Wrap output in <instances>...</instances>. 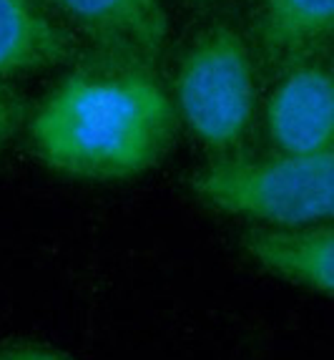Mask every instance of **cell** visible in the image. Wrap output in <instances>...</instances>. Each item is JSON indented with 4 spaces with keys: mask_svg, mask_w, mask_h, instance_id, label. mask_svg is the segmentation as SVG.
I'll return each mask as SVG.
<instances>
[{
    "mask_svg": "<svg viewBox=\"0 0 334 360\" xmlns=\"http://www.w3.org/2000/svg\"><path fill=\"white\" fill-rule=\"evenodd\" d=\"M176 127L171 94L156 68L84 53L30 116V144L58 174L123 181L161 162Z\"/></svg>",
    "mask_w": 334,
    "mask_h": 360,
    "instance_id": "obj_1",
    "label": "cell"
},
{
    "mask_svg": "<svg viewBox=\"0 0 334 360\" xmlns=\"http://www.w3.org/2000/svg\"><path fill=\"white\" fill-rule=\"evenodd\" d=\"M191 192L211 210L262 227H305L332 219L334 154H221L189 176Z\"/></svg>",
    "mask_w": 334,
    "mask_h": 360,
    "instance_id": "obj_2",
    "label": "cell"
},
{
    "mask_svg": "<svg viewBox=\"0 0 334 360\" xmlns=\"http://www.w3.org/2000/svg\"><path fill=\"white\" fill-rule=\"evenodd\" d=\"M176 119L216 154L244 144L257 114V68L246 38L227 20L194 33L173 76Z\"/></svg>",
    "mask_w": 334,
    "mask_h": 360,
    "instance_id": "obj_3",
    "label": "cell"
},
{
    "mask_svg": "<svg viewBox=\"0 0 334 360\" xmlns=\"http://www.w3.org/2000/svg\"><path fill=\"white\" fill-rule=\"evenodd\" d=\"M84 43L86 53L114 56L156 68L166 53L168 15L161 0H46Z\"/></svg>",
    "mask_w": 334,
    "mask_h": 360,
    "instance_id": "obj_4",
    "label": "cell"
},
{
    "mask_svg": "<svg viewBox=\"0 0 334 360\" xmlns=\"http://www.w3.org/2000/svg\"><path fill=\"white\" fill-rule=\"evenodd\" d=\"M281 71L264 108L269 144L279 154L332 149L334 89L327 60L307 58Z\"/></svg>",
    "mask_w": 334,
    "mask_h": 360,
    "instance_id": "obj_5",
    "label": "cell"
},
{
    "mask_svg": "<svg viewBox=\"0 0 334 360\" xmlns=\"http://www.w3.org/2000/svg\"><path fill=\"white\" fill-rule=\"evenodd\" d=\"M78 43L46 0H0V78L73 60Z\"/></svg>",
    "mask_w": 334,
    "mask_h": 360,
    "instance_id": "obj_6",
    "label": "cell"
},
{
    "mask_svg": "<svg viewBox=\"0 0 334 360\" xmlns=\"http://www.w3.org/2000/svg\"><path fill=\"white\" fill-rule=\"evenodd\" d=\"M241 245L264 270L324 297L332 295L334 234L329 222L305 227H254L241 234Z\"/></svg>",
    "mask_w": 334,
    "mask_h": 360,
    "instance_id": "obj_7",
    "label": "cell"
},
{
    "mask_svg": "<svg viewBox=\"0 0 334 360\" xmlns=\"http://www.w3.org/2000/svg\"><path fill=\"white\" fill-rule=\"evenodd\" d=\"M334 0H262L259 43L264 58L286 68L322 58L332 41Z\"/></svg>",
    "mask_w": 334,
    "mask_h": 360,
    "instance_id": "obj_8",
    "label": "cell"
},
{
    "mask_svg": "<svg viewBox=\"0 0 334 360\" xmlns=\"http://www.w3.org/2000/svg\"><path fill=\"white\" fill-rule=\"evenodd\" d=\"M25 116H28V108H25V98L20 96V91L6 84V78H0V151L18 134Z\"/></svg>",
    "mask_w": 334,
    "mask_h": 360,
    "instance_id": "obj_9",
    "label": "cell"
},
{
    "mask_svg": "<svg viewBox=\"0 0 334 360\" xmlns=\"http://www.w3.org/2000/svg\"><path fill=\"white\" fill-rule=\"evenodd\" d=\"M0 360H73L53 348L38 345V342L8 340L0 342Z\"/></svg>",
    "mask_w": 334,
    "mask_h": 360,
    "instance_id": "obj_10",
    "label": "cell"
}]
</instances>
